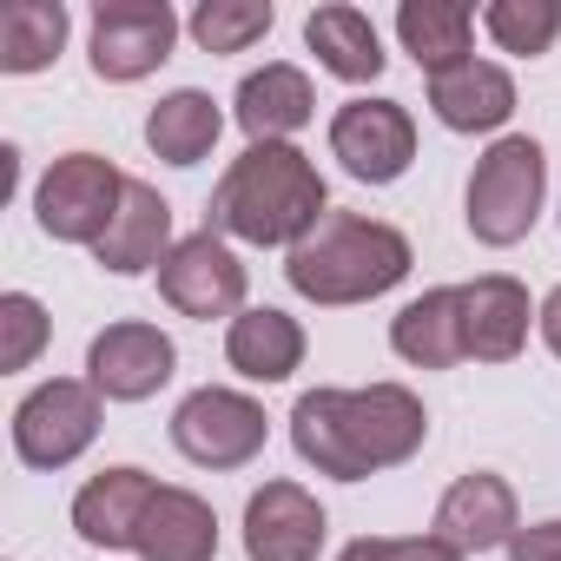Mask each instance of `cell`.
Returning a JSON list of instances; mask_svg holds the SVG:
<instances>
[{"label": "cell", "mask_w": 561, "mask_h": 561, "mask_svg": "<svg viewBox=\"0 0 561 561\" xmlns=\"http://www.w3.org/2000/svg\"><path fill=\"white\" fill-rule=\"evenodd\" d=\"M430 416L416 390L370 383V390H305L291 403V443L298 456L331 482H364L377 469H397L423 449Z\"/></svg>", "instance_id": "1"}, {"label": "cell", "mask_w": 561, "mask_h": 561, "mask_svg": "<svg viewBox=\"0 0 561 561\" xmlns=\"http://www.w3.org/2000/svg\"><path fill=\"white\" fill-rule=\"evenodd\" d=\"M324 211V172L298 146H244L205 205V231L238 244H305Z\"/></svg>", "instance_id": "2"}, {"label": "cell", "mask_w": 561, "mask_h": 561, "mask_svg": "<svg viewBox=\"0 0 561 561\" xmlns=\"http://www.w3.org/2000/svg\"><path fill=\"white\" fill-rule=\"evenodd\" d=\"M410 238L383 218H364V211H324L318 231L305 244H291L285 257V277L291 291L324 305V311H344V305H370L383 291H397L410 277Z\"/></svg>", "instance_id": "3"}, {"label": "cell", "mask_w": 561, "mask_h": 561, "mask_svg": "<svg viewBox=\"0 0 561 561\" xmlns=\"http://www.w3.org/2000/svg\"><path fill=\"white\" fill-rule=\"evenodd\" d=\"M541 192H548V152L528 139V133H508V139H495L482 159H476V172H469V231H476V244H489V251H508V244H522L528 231H535V218H541Z\"/></svg>", "instance_id": "4"}, {"label": "cell", "mask_w": 561, "mask_h": 561, "mask_svg": "<svg viewBox=\"0 0 561 561\" xmlns=\"http://www.w3.org/2000/svg\"><path fill=\"white\" fill-rule=\"evenodd\" d=\"M119 198H126V172H119L113 159H100V152H67V159H54V165L41 172V185H34V218H41V231L60 238V244H100L106 225H113V211H119Z\"/></svg>", "instance_id": "5"}, {"label": "cell", "mask_w": 561, "mask_h": 561, "mask_svg": "<svg viewBox=\"0 0 561 561\" xmlns=\"http://www.w3.org/2000/svg\"><path fill=\"white\" fill-rule=\"evenodd\" d=\"M100 403L106 397L87 377H47L14 410V456L27 469H67V462H80L93 449V436H100Z\"/></svg>", "instance_id": "6"}, {"label": "cell", "mask_w": 561, "mask_h": 561, "mask_svg": "<svg viewBox=\"0 0 561 561\" xmlns=\"http://www.w3.org/2000/svg\"><path fill=\"white\" fill-rule=\"evenodd\" d=\"M172 41H179V14L165 0H100L87 54L106 87H133L172 60Z\"/></svg>", "instance_id": "7"}, {"label": "cell", "mask_w": 561, "mask_h": 561, "mask_svg": "<svg viewBox=\"0 0 561 561\" xmlns=\"http://www.w3.org/2000/svg\"><path fill=\"white\" fill-rule=\"evenodd\" d=\"M244 264H238V251L218 238V231H192V238H179L172 251H165V264H159V298L179 311V318H192V324H211V318H238L244 311Z\"/></svg>", "instance_id": "8"}, {"label": "cell", "mask_w": 561, "mask_h": 561, "mask_svg": "<svg viewBox=\"0 0 561 561\" xmlns=\"http://www.w3.org/2000/svg\"><path fill=\"white\" fill-rule=\"evenodd\" d=\"M172 449L198 469H244L264 449V410L244 390L205 383L172 410Z\"/></svg>", "instance_id": "9"}, {"label": "cell", "mask_w": 561, "mask_h": 561, "mask_svg": "<svg viewBox=\"0 0 561 561\" xmlns=\"http://www.w3.org/2000/svg\"><path fill=\"white\" fill-rule=\"evenodd\" d=\"M331 159L357 185H397L416 159V119L397 100H351L331 119Z\"/></svg>", "instance_id": "10"}, {"label": "cell", "mask_w": 561, "mask_h": 561, "mask_svg": "<svg viewBox=\"0 0 561 561\" xmlns=\"http://www.w3.org/2000/svg\"><path fill=\"white\" fill-rule=\"evenodd\" d=\"M172 370H179L172 337H165L159 324H139V318L106 324V331L87 344V383H93L106 403H146V397H159V390L172 383Z\"/></svg>", "instance_id": "11"}, {"label": "cell", "mask_w": 561, "mask_h": 561, "mask_svg": "<svg viewBox=\"0 0 561 561\" xmlns=\"http://www.w3.org/2000/svg\"><path fill=\"white\" fill-rule=\"evenodd\" d=\"M324 535H331V522L305 482L277 476V482L251 489V502H244V554L251 561H318Z\"/></svg>", "instance_id": "12"}, {"label": "cell", "mask_w": 561, "mask_h": 561, "mask_svg": "<svg viewBox=\"0 0 561 561\" xmlns=\"http://www.w3.org/2000/svg\"><path fill=\"white\" fill-rule=\"evenodd\" d=\"M515 489L489 469L462 476L443 489L436 502V541H449L456 554H489V548H508L515 541Z\"/></svg>", "instance_id": "13"}, {"label": "cell", "mask_w": 561, "mask_h": 561, "mask_svg": "<svg viewBox=\"0 0 561 561\" xmlns=\"http://www.w3.org/2000/svg\"><path fill=\"white\" fill-rule=\"evenodd\" d=\"M172 244H179L172 238V205L159 198V185L126 179V198H119L106 238L93 244V264L113 271V277H139V271H159Z\"/></svg>", "instance_id": "14"}, {"label": "cell", "mask_w": 561, "mask_h": 561, "mask_svg": "<svg viewBox=\"0 0 561 561\" xmlns=\"http://www.w3.org/2000/svg\"><path fill=\"white\" fill-rule=\"evenodd\" d=\"M311 113H318L311 73L291 60H271L238 80V126L251 133V146H291V133L311 126Z\"/></svg>", "instance_id": "15"}, {"label": "cell", "mask_w": 561, "mask_h": 561, "mask_svg": "<svg viewBox=\"0 0 561 561\" xmlns=\"http://www.w3.org/2000/svg\"><path fill=\"white\" fill-rule=\"evenodd\" d=\"M528 324H535L528 291L515 285L508 271H489V277H476V285H462V344H469L476 364H508V357H522Z\"/></svg>", "instance_id": "16"}, {"label": "cell", "mask_w": 561, "mask_h": 561, "mask_svg": "<svg viewBox=\"0 0 561 561\" xmlns=\"http://www.w3.org/2000/svg\"><path fill=\"white\" fill-rule=\"evenodd\" d=\"M152 495H159V482H152L146 469H133V462L100 469V476L73 495V535H80L87 548H133V535H139V522H146Z\"/></svg>", "instance_id": "17"}, {"label": "cell", "mask_w": 561, "mask_h": 561, "mask_svg": "<svg viewBox=\"0 0 561 561\" xmlns=\"http://www.w3.org/2000/svg\"><path fill=\"white\" fill-rule=\"evenodd\" d=\"M390 351L416 370H456L469 357V344H462V285H436V291L410 298L390 318Z\"/></svg>", "instance_id": "18"}, {"label": "cell", "mask_w": 561, "mask_h": 561, "mask_svg": "<svg viewBox=\"0 0 561 561\" xmlns=\"http://www.w3.org/2000/svg\"><path fill=\"white\" fill-rule=\"evenodd\" d=\"M430 113L449 133H495L515 113V80L495 60H462V67L430 80Z\"/></svg>", "instance_id": "19"}, {"label": "cell", "mask_w": 561, "mask_h": 561, "mask_svg": "<svg viewBox=\"0 0 561 561\" xmlns=\"http://www.w3.org/2000/svg\"><path fill=\"white\" fill-rule=\"evenodd\" d=\"M133 554L146 561H211L218 554V515L205 495L192 489H159L139 535H133Z\"/></svg>", "instance_id": "20"}, {"label": "cell", "mask_w": 561, "mask_h": 561, "mask_svg": "<svg viewBox=\"0 0 561 561\" xmlns=\"http://www.w3.org/2000/svg\"><path fill=\"white\" fill-rule=\"evenodd\" d=\"M225 364L244 377V383H285L298 364H305V324L285 318V311H238L231 331H225Z\"/></svg>", "instance_id": "21"}, {"label": "cell", "mask_w": 561, "mask_h": 561, "mask_svg": "<svg viewBox=\"0 0 561 561\" xmlns=\"http://www.w3.org/2000/svg\"><path fill=\"white\" fill-rule=\"evenodd\" d=\"M397 41H403V54L436 80V73L476 60V54H469L476 14L462 8V0H403V8H397Z\"/></svg>", "instance_id": "22"}, {"label": "cell", "mask_w": 561, "mask_h": 561, "mask_svg": "<svg viewBox=\"0 0 561 561\" xmlns=\"http://www.w3.org/2000/svg\"><path fill=\"white\" fill-rule=\"evenodd\" d=\"M305 47L318 54L324 73H337V80H351V87L377 80L383 60H390L383 41H377V27H370V14H364V8H344V0H331V8H318V14L305 21Z\"/></svg>", "instance_id": "23"}, {"label": "cell", "mask_w": 561, "mask_h": 561, "mask_svg": "<svg viewBox=\"0 0 561 561\" xmlns=\"http://www.w3.org/2000/svg\"><path fill=\"white\" fill-rule=\"evenodd\" d=\"M218 133H225V113H218V100L198 93V87H179V93H165V100L146 113V146H152V159H165V165H198V159H211Z\"/></svg>", "instance_id": "24"}, {"label": "cell", "mask_w": 561, "mask_h": 561, "mask_svg": "<svg viewBox=\"0 0 561 561\" xmlns=\"http://www.w3.org/2000/svg\"><path fill=\"white\" fill-rule=\"evenodd\" d=\"M73 14L60 0H8L0 8V73H41L60 60Z\"/></svg>", "instance_id": "25"}, {"label": "cell", "mask_w": 561, "mask_h": 561, "mask_svg": "<svg viewBox=\"0 0 561 561\" xmlns=\"http://www.w3.org/2000/svg\"><path fill=\"white\" fill-rule=\"evenodd\" d=\"M271 0H198L192 8V41L205 47V54H244L251 41H264L271 34Z\"/></svg>", "instance_id": "26"}, {"label": "cell", "mask_w": 561, "mask_h": 561, "mask_svg": "<svg viewBox=\"0 0 561 561\" xmlns=\"http://www.w3.org/2000/svg\"><path fill=\"white\" fill-rule=\"evenodd\" d=\"M482 27H489V41H495L502 54L535 60V54L554 47L561 8H554V0H489V8H482Z\"/></svg>", "instance_id": "27"}, {"label": "cell", "mask_w": 561, "mask_h": 561, "mask_svg": "<svg viewBox=\"0 0 561 561\" xmlns=\"http://www.w3.org/2000/svg\"><path fill=\"white\" fill-rule=\"evenodd\" d=\"M47 337H54V324H47L34 291H8V298H0V370H27L47 351Z\"/></svg>", "instance_id": "28"}, {"label": "cell", "mask_w": 561, "mask_h": 561, "mask_svg": "<svg viewBox=\"0 0 561 561\" xmlns=\"http://www.w3.org/2000/svg\"><path fill=\"white\" fill-rule=\"evenodd\" d=\"M337 561H469V554H456L449 541H436V535H410V541H390V535H357Z\"/></svg>", "instance_id": "29"}, {"label": "cell", "mask_w": 561, "mask_h": 561, "mask_svg": "<svg viewBox=\"0 0 561 561\" xmlns=\"http://www.w3.org/2000/svg\"><path fill=\"white\" fill-rule=\"evenodd\" d=\"M508 561H561V515H554V522H528V528H515Z\"/></svg>", "instance_id": "30"}, {"label": "cell", "mask_w": 561, "mask_h": 561, "mask_svg": "<svg viewBox=\"0 0 561 561\" xmlns=\"http://www.w3.org/2000/svg\"><path fill=\"white\" fill-rule=\"evenodd\" d=\"M535 324H541V337H548V351L561 357V285L541 298V311H535Z\"/></svg>", "instance_id": "31"}]
</instances>
